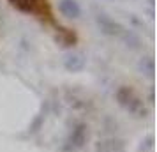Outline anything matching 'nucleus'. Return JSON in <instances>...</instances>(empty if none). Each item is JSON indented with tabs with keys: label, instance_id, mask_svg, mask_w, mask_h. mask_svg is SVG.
<instances>
[{
	"label": "nucleus",
	"instance_id": "obj_1",
	"mask_svg": "<svg viewBox=\"0 0 157 152\" xmlns=\"http://www.w3.org/2000/svg\"><path fill=\"white\" fill-rule=\"evenodd\" d=\"M18 11L21 13H29V14L39 16L43 21L53 23V16H51V9L48 0H9Z\"/></svg>",
	"mask_w": 157,
	"mask_h": 152
},
{
	"label": "nucleus",
	"instance_id": "obj_2",
	"mask_svg": "<svg viewBox=\"0 0 157 152\" xmlns=\"http://www.w3.org/2000/svg\"><path fill=\"white\" fill-rule=\"evenodd\" d=\"M58 11L65 18H78L81 14V7L76 0H60L58 2Z\"/></svg>",
	"mask_w": 157,
	"mask_h": 152
}]
</instances>
